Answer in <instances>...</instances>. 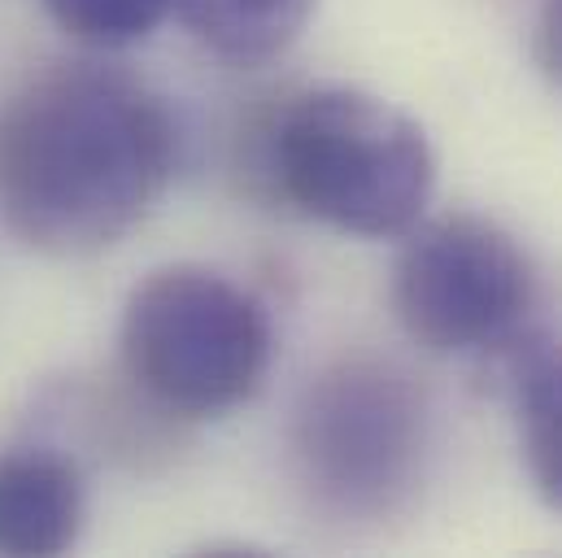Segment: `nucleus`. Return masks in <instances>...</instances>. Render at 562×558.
Returning a JSON list of instances; mask_svg holds the SVG:
<instances>
[{
  "instance_id": "1",
  "label": "nucleus",
  "mask_w": 562,
  "mask_h": 558,
  "mask_svg": "<svg viewBox=\"0 0 562 558\" xmlns=\"http://www.w3.org/2000/svg\"><path fill=\"white\" fill-rule=\"evenodd\" d=\"M175 161V119L144 79L53 66L0 105V223L53 258L101 254L161 201Z\"/></svg>"
},
{
  "instance_id": "2",
  "label": "nucleus",
  "mask_w": 562,
  "mask_h": 558,
  "mask_svg": "<svg viewBox=\"0 0 562 558\" xmlns=\"http://www.w3.org/2000/svg\"><path fill=\"white\" fill-rule=\"evenodd\" d=\"M283 197L349 236H406L436 188V157L415 119L358 88H310L267 136Z\"/></svg>"
},
{
  "instance_id": "3",
  "label": "nucleus",
  "mask_w": 562,
  "mask_h": 558,
  "mask_svg": "<svg viewBox=\"0 0 562 558\" xmlns=\"http://www.w3.org/2000/svg\"><path fill=\"white\" fill-rule=\"evenodd\" d=\"M127 380L179 418H218L245 406L267 371L276 332L267 305L210 267H161L144 276L119 327Z\"/></svg>"
},
{
  "instance_id": "4",
  "label": "nucleus",
  "mask_w": 562,
  "mask_h": 558,
  "mask_svg": "<svg viewBox=\"0 0 562 558\" xmlns=\"http://www.w3.org/2000/svg\"><path fill=\"white\" fill-rule=\"evenodd\" d=\"M288 440L296 476L323 511L384 520L423 480L431 406L402 367L345 358L305 384Z\"/></svg>"
},
{
  "instance_id": "5",
  "label": "nucleus",
  "mask_w": 562,
  "mask_h": 558,
  "mask_svg": "<svg viewBox=\"0 0 562 558\" xmlns=\"http://www.w3.org/2000/svg\"><path fill=\"white\" fill-rule=\"evenodd\" d=\"M537 310L528 249L480 214H440L406 232L393 267V314L427 354H488L519 345Z\"/></svg>"
},
{
  "instance_id": "6",
  "label": "nucleus",
  "mask_w": 562,
  "mask_h": 558,
  "mask_svg": "<svg viewBox=\"0 0 562 558\" xmlns=\"http://www.w3.org/2000/svg\"><path fill=\"white\" fill-rule=\"evenodd\" d=\"M83 476L53 449L0 454V555H66L83 533Z\"/></svg>"
},
{
  "instance_id": "7",
  "label": "nucleus",
  "mask_w": 562,
  "mask_h": 558,
  "mask_svg": "<svg viewBox=\"0 0 562 558\" xmlns=\"http://www.w3.org/2000/svg\"><path fill=\"white\" fill-rule=\"evenodd\" d=\"M175 13L205 53L232 66H262L296 44L314 0H175Z\"/></svg>"
},
{
  "instance_id": "8",
  "label": "nucleus",
  "mask_w": 562,
  "mask_h": 558,
  "mask_svg": "<svg viewBox=\"0 0 562 558\" xmlns=\"http://www.w3.org/2000/svg\"><path fill=\"white\" fill-rule=\"evenodd\" d=\"M519 449L532 489L562 511V345H532L515 367Z\"/></svg>"
},
{
  "instance_id": "9",
  "label": "nucleus",
  "mask_w": 562,
  "mask_h": 558,
  "mask_svg": "<svg viewBox=\"0 0 562 558\" xmlns=\"http://www.w3.org/2000/svg\"><path fill=\"white\" fill-rule=\"evenodd\" d=\"M53 22L92 48H127L148 40L175 0H44Z\"/></svg>"
},
{
  "instance_id": "10",
  "label": "nucleus",
  "mask_w": 562,
  "mask_h": 558,
  "mask_svg": "<svg viewBox=\"0 0 562 558\" xmlns=\"http://www.w3.org/2000/svg\"><path fill=\"white\" fill-rule=\"evenodd\" d=\"M532 57L541 66V75L562 88V0H546L537 13V31H532Z\"/></svg>"
}]
</instances>
